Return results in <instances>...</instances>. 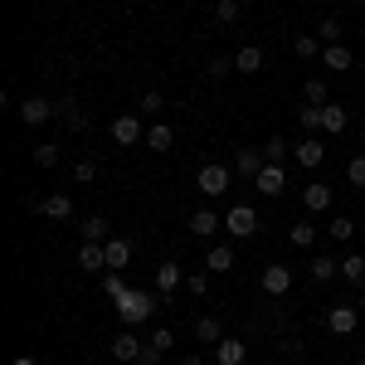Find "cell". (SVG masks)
Instances as JSON below:
<instances>
[{"mask_svg": "<svg viewBox=\"0 0 365 365\" xmlns=\"http://www.w3.org/2000/svg\"><path fill=\"white\" fill-rule=\"evenodd\" d=\"M166 297L161 292H146V287H127L122 297H117V317H122V327H141L146 317H156Z\"/></svg>", "mask_w": 365, "mask_h": 365, "instance_id": "cell-1", "label": "cell"}, {"mask_svg": "<svg viewBox=\"0 0 365 365\" xmlns=\"http://www.w3.org/2000/svg\"><path fill=\"white\" fill-rule=\"evenodd\" d=\"M229 185H234V170L229 166H220V161H210V166H200V175H195V190L205 200H220L229 190Z\"/></svg>", "mask_w": 365, "mask_h": 365, "instance_id": "cell-2", "label": "cell"}, {"mask_svg": "<svg viewBox=\"0 0 365 365\" xmlns=\"http://www.w3.org/2000/svg\"><path fill=\"white\" fill-rule=\"evenodd\" d=\"M225 234H234V239H253L258 234V215H253V205H234L225 215Z\"/></svg>", "mask_w": 365, "mask_h": 365, "instance_id": "cell-3", "label": "cell"}, {"mask_svg": "<svg viewBox=\"0 0 365 365\" xmlns=\"http://www.w3.org/2000/svg\"><path fill=\"white\" fill-rule=\"evenodd\" d=\"M108 351H113V361L132 365V361H141V351H146V341H141L137 331L127 327V331H117V336H113V346H108Z\"/></svg>", "mask_w": 365, "mask_h": 365, "instance_id": "cell-4", "label": "cell"}, {"mask_svg": "<svg viewBox=\"0 0 365 365\" xmlns=\"http://www.w3.org/2000/svg\"><path fill=\"white\" fill-rule=\"evenodd\" d=\"M356 327H361V307H346L341 302V307L327 312V331L331 336H356Z\"/></svg>", "mask_w": 365, "mask_h": 365, "instance_id": "cell-5", "label": "cell"}, {"mask_svg": "<svg viewBox=\"0 0 365 365\" xmlns=\"http://www.w3.org/2000/svg\"><path fill=\"white\" fill-rule=\"evenodd\" d=\"M292 161H297L302 170H317L322 161H327V141L322 137H302L297 146H292Z\"/></svg>", "mask_w": 365, "mask_h": 365, "instance_id": "cell-6", "label": "cell"}, {"mask_svg": "<svg viewBox=\"0 0 365 365\" xmlns=\"http://www.w3.org/2000/svg\"><path fill=\"white\" fill-rule=\"evenodd\" d=\"M113 141H117V146H137V141H146L141 117H137V113H122V117L113 122Z\"/></svg>", "mask_w": 365, "mask_h": 365, "instance_id": "cell-7", "label": "cell"}, {"mask_svg": "<svg viewBox=\"0 0 365 365\" xmlns=\"http://www.w3.org/2000/svg\"><path fill=\"white\" fill-rule=\"evenodd\" d=\"M253 190H263V195H282V190H287V170L273 166V161H263L258 180H253Z\"/></svg>", "mask_w": 365, "mask_h": 365, "instance_id": "cell-8", "label": "cell"}, {"mask_svg": "<svg viewBox=\"0 0 365 365\" xmlns=\"http://www.w3.org/2000/svg\"><path fill=\"white\" fill-rule=\"evenodd\" d=\"M331 195H336V190H331L327 180H312V185H302V205H307L312 215H327V210H331Z\"/></svg>", "mask_w": 365, "mask_h": 365, "instance_id": "cell-9", "label": "cell"}, {"mask_svg": "<svg viewBox=\"0 0 365 365\" xmlns=\"http://www.w3.org/2000/svg\"><path fill=\"white\" fill-rule=\"evenodd\" d=\"M15 113H20L25 127H39V122H49V117H54V103H49V98H25Z\"/></svg>", "mask_w": 365, "mask_h": 365, "instance_id": "cell-10", "label": "cell"}, {"mask_svg": "<svg viewBox=\"0 0 365 365\" xmlns=\"http://www.w3.org/2000/svg\"><path fill=\"white\" fill-rule=\"evenodd\" d=\"M258 170H263V151H258V146H239V151H234V175L258 180Z\"/></svg>", "mask_w": 365, "mask_h": 365, "instance_id": "cell-11", "label": "cell"}, {"mask_svg": "<svg viewBox=\"0 0 365 365\" xmlns=\"http://www.w3.org/2000/svg\"><path fill=\"white\" fill-rule=\"evenodd\" d=\"M185 225H190V234H195V239H215V234L225 229V220H220V215H215V210L205 205V210H195V215H190Z\"/></svg>", "mask_w": 365, "mask_h": 365, "instance_id": "cell-12", "label": "cell"}, {"mask_svg": "<svg viewBox=\"0 0 365 365\" xmlns=\"http://www.w3.org/2000/svg\"><path fill=\"white\" fill-rule=\"evenodd\" d=\"M287 287H292V268L268 263V268H263V292H268V297H287Z\"/></svg>", "mask_w": 365, "mask_h": 365, "instance_id": "cell-13", "label": "cell"}, {"mask_svg": "<svg viewBox=\"0 0 365 365\" xmlns=\"http://www.w3.org/2000/svg\"><path fill=\"white\" fill-rule=\"evenodd\" d=\"M39 215L44 220H73V195H63V190L58 195H44L39 200Z\"/></svg>", "mask_w": 365, "mask_h": 365, "instance_id": "cell-14", "label": "cell"}, {"mask_svg": "<svg viewBox=\"0 0 365 365\" xmlns=\"http://www.w3.org/2000/svg\"><path fill=\"white\" fill-rule=\"evenodd\" d=\"M244 361H249V346H244V341L225 336L220 346H215V365H244Z\"/></svg>", "mask_w": 365, "mask_h": 365, "instance_id": "cell-15", "label": "cell"}, {"mask_svg": "<svg viewBox=\"0 0 365 365\" xmlns=\"http://www.w3.org/2000/svg\"><path fill=\"white\" fill-rule=\"evenodd\" d=\"M180 278H185L180 263H156V292H161V297H170V292L180 287Z\"/></svg>", "mask_w": 365, "mask_h": 365, "instance_id": "cell-16", "label": "cell"}, {"mask_svg": "<svg viewBox=\"0 0 365 365\" xmlns=\"http://www.w3.org/2000/svg\"><path fill=\"white\" fill-rule=\"evenodd\" d=\"M346 122H351V117H346L341 103H327V108H322V132H327V137H341V132H346Z\"/></svg>", "mask_w": 365, "mask_h": 365, "instance_id": "cell-17", "label": "cell"}, {"mask_svg": "<svg viewBox=\"0 0 365 365\" xmlns=\"http://www.w3.org/2000/svg\"><path fill=\"white\" fill-rule=\"evenodd\" d=\"M103 249H108V268H113V273H122V268L132 263V239H108Z\"/></svg>", "mask_w": 365, "mask_h": 365, "instance_id": "cell-18", "label": "cell"}, {"mask_svg": "<svg viewBox=\"0 0 365 365\" xmlns=\"http://www.w3.org/2000/svg\"><path fill=\"white\" fill-rule=\"evenodd\" d=\"M78 268H83V273H103V268H108V249H103V244H83V249H78Z\"/></svg>", "mask_w": 365, "mask_h": 365, "instance_id": "cell-19", "label": "cell"}, {"mask_svg": "<svg viewBox=\"0 0 365 365\" xmlns=\"http://www.w3.org/2000/svg\"><path fill=\"white\" fill-rule=\"evenodd\" d=\"M54 117H58V122H68L73 132H83V127H88V117L78 113V103H73V98H63V103H54Z\"/></svg>", "mask_w": 365, "mask_h": 365, "instance_id": "cell-20", "label": "cell"}, {"mask_svg": "<svg viewBox=\"0 0 365 365\" xmlns=\"http://www.w3.org/2000/svg\"><path fill=\"white\" fill-rule=\"evenodd\" d=\"M170 146H175V132H170L166 122L146 127V151H170Z\"/></svg>", "mask_w": 365, "mask_h": 365, "instance_id": "cell-21", "label": "cell"}, {"mask_svg": "<svg viewBox=\"0 0 365 365\" xmlns=\"http://www.w3.org/2000/svg\"><path fill=\"white\" fill-rule=\"evenodd\" d=\"M83 244H108V239H113V234H108V220H103V215H88L83 225Z\"/></svg>", "mask_w": 365, "mask_h": 365, "instance_id": "cell-22", "label": "cell"}, {"mask_svg": "<svg viewBox=\"0 0 365 365\" xmlns=\"http://www.w3.org/2000/svg\"><path fill=\"white\" fill-rule=\"evenodd\" d=\"M205 268H210V273H229V268H234V249H229V244H215V249L205 253Z\"/></svg>", "mask_w": 365, "mask_h": 365, "instance_id": "cell-23", "label": "cell"}, {"mask_svg": "<svg viewBox=\"0 0 365 365\" xmlns=\"http://www.w3.org/2000/svg\"><path fill=\"white\" fill-rule=\"evenodd\" d=\"M234 68H239V73H258V68H263V49H258V44H244V49L234 54Z\"/></svg>", "mask_w": 365, "mask_h": 365, "instance_id": "cell-24", "label": "cell"}, {"mask_svg": "<svg viewBox=\"0 0 365 365\" xmlns=\"http://www.w3.org/2000/svg\"><path fill=\"white\" fill-rule=\"evenodd\" d=\"M322 63H327V68H341V73H346V68H351L356 58H351V49H346V44H327V49H322Z\"/></svg>", "mask_w": 365, "mask_h": 365, "instance_id": "cell-25", "label": "cell"}, {"mask_svg": "<svg viewBox=\"0 0 365 365\" xmlns=\"http://www.w3.org/2000/svg\"><path fill=\"white\" fill-rule=\"evenodd\" d=\"M341 278L365 287V253H346V258H341Z\"/></svg>", "mask_w": 365, "mask_h": 365, "instance_id": "cell-26", "label": "cell"}, {"mask_svg": "<svg viewBox=\"0 0 365 365\" xmlns=\"http://www.w3.org/2000/svg\"><path fill=\"white\" fill-rule=\"evenodd\" d=\"M322 49H327V44H322L317 34H297V39H292V54L297 58H322Z\"/></svg>", "mask_w": 365, "mask_h": 365, "instance_id": "cell-27", "label": "cell"}, {"mask_svg": "<svg viewBox=\"0 0 365 365\" xmlns=\"http://www.w3.org/2000/svg\"><path fill=\"white\" fill-rule=\"evenodd\" d=\"M195 341H210V346H220V341H225V327H220L215 317H200V322H195Z\"/></svg>", "mask_w": 365, "mask_h": 365, "instance_id": "cell-28", "label": "cell"}, {"mask_svg": "<svg viewBox=\"0 0 365 365\" xmlns=\"http://www.w3.org/2000/svg\"><path fill=\"white\" fill-rule=\"evenodd\" d=\"M336 273H341L336 258H327V253H317V258H312V278H317V282H331Z\"/></svg>", "mask_w": 365, "mask_h": 365, "instance_id": "cell-29", "label": "cell"}, {"mask_svg": "<svg viewBox=\"0 0 365 365\" xmlns=\"http://www.w3.org/2000/svg\"><path fill=\"white\" fill-rule=\"evenodd\" d=\"M34 166L39 170L58 166V141H39V146H34Z\"/></svg>", "mask_w": 365, "mask_h": 365, "instance_id": "cell-30", "label": "cell"}, {"mask_svg": "<svg viewBox=\"0 0 365 365\" xmlns=\"http://www.w3.org/2000/svg\"><path fill=\"white\" fill-rule=\"evenodd\" d=\"M287 151H292V146H287L282 137H268V141H263V161H273V166H282V156H287Z\"/></svg>", "mask_w": 365, "mask_h": 365, "instance_id": "cell-31", "label": "cell"}, {"mask_svg": "<svg viewBox=\"0 0 365 365\" xmlns=\"http://www.w3.org/2000/svg\"><path fill=\"white\" fill-rule=\"evenodd\" d=\"M302 98H307L312 108H327V83H322V78H307V83H302Z\"/></svg>", "mask_w": 365, "mask_h": 365, "instance_id": "cell-32", "label": "cell"}, {"mask_svg": "<svg viewBox=\"0 0 365 365\" xmlns=\"http://www.w3.org/2000/svg\"><path fill=\"white\" fill-rule=\"evenodd\" d=\"M297 122H302V137H317V132H322V108H302Z\"/></svg>", "mask_w": 365, "mask_h": 365, "instance_id": "cell-33", "label": "cell"}, {"mask_svg": "<svg viewBox=\"0 0 365 365\" xmlns=\"http://www.w3.org/2000/svg\"><path fill=\"white\" fill-rule=\"evenodd\" d=\"M317 39H322V44H336V39H341V20H336V15H327V20L317 25Z\"/></svg>", "mask_w": 365, "mask_h": 365, "instance_id": "cell-34", "label": "cell"}, {"mask_svg": "<svg viewBox=\"0 0 365 365\" xmlns=\"http://www.w3.org/2000/svg\"><path fill=\"white\" fill-rule=\"evenodd\" d=\"M287 239H292L297 249H312V244H317V229H312V225H292V229H287Z\"/></svg>", "mask_w": 365, "mask_h": 365, "instance_id": "cell-35", "label": "cell"}, {"mask_svg": "<svg viewBox=\"0 0 365 365\" xmlns=\"http://www.w3.org/2000/svg\"><path fill=\"white\" fill-rule=\"evenodd\" d=\"M327 234H331V239H336V244H346V239H351V234H356V225H351V220H346V215H336V220H331V225H327Z\"/></svg>", "mask_w": 365, "mask_h": 365, "instance_id": "cell-36", "label": "cell"}, {"mask_svg": "<svg viewBox=\"0 0 365 365\" xmlns=\"http://www.w3.org/2000/svg\"><path fill=\"white\" fill-rule=\"evenodd\" d=\"M161 108H166V98H161V93H156V88H146V93H141V117L161 113Z\"/></svg>", "mask_w": 365, "mask_h": 365, "instance_id": "cell-37", "label": "cell"}, {"mask_svg": "<svg viewBox=\"0 0 365 365\" xmlns=\"http://www.w3.org/2000/svg\"><path fill=\"white\" fill-rule=\"evenodd\" d=\"M215 20H220V25H234V20H239V0H220V5H215Z\"/></svg>", "mask_w": 365, "mask_h": 365, "instance_id": "cell-38", "label": "cell"}, {"mask_svg": "<svg viewBox=\"0 0 365 365\" xmlns=\"http://www.w3.org/2000/svg\"><path fill=\"white\" fill-rule=\"evenodd\" d=\"M103 292H108V302H117V297L127 292V282H122V278L113 273V268H108V278H103Z\"/></svg>", "mask_w": 365, "mask_h": 365, "instance_id": "cell-39", "label": "cell"}, {"mask_svg": "<svg viewBox=\"0 0 365 365\" xmlns=\"http://www.w3.org/2000/svg\"><path fill=\"white\" fill-rule=\"evenodd\" d=\"M151 346H156V351H170V346H175V331H170V327H156V331H151Z\"/></svg>", "mask_w": 365, "mask_h": 365, "instance_id": "cell-40", "label": "cell"}, {"mask_svg": "<svg viewBox=\"0 0 365 365\" xmlns=\"http://www.w3.org/2000/svg\"><path fill=\"white\" fill-rule=\"evenodd\" d=\"M229 73H239V68H234V58H210V78H229Z\"/></svg>", "mask_w": 365, "mask_h": 365, "instance_id": "cell-41", "label": "cell"}, {"mask_svg": "<svg viewBox=\"0 0 365 365\" xmlns=\"http://www.w3.org/2000/svg\"><path fill=\"white\" fill-rule=\"evenodd\" d=\"M185 292L205 297V292H210V278H205V273H185Z\"/></svg>", "mask_w": 365, "mask_h": 365, "instance_id": "cell-42", "label": "cell"}, {"mask_svg": "<svg viewBox=\"0 0 365 365\" xmlns=\"http://www.w3.org/2000/svg\"><path fill=\"white\" fill-rule=\"evenodd\" d=\"M346 180H351V185H365V156H356V161L346 166Z\"/></svg>", "mask_w": 365, "mask_h": 365, "instance_id": "cell-43", "label": "cell"}, {"mask_svg": "<svg viewBox=\"0 0 365 365\" xmlns=\"http://www.w3.org/2000/svg\"><path fill=\"white\" fill-rule=\"evenodd\" d=\"M161 361H166V351H156V346L146 341V351H141V361H137V365H161Z\"/></svg>", "mask_w": 365, "mask_h": 365, "instance_id": "cell-44", "label": "cell"}, {"mask_svg": "<svg viewBox=\"0 0 365 365\" xmlns=\"http://www.w3.org/2000/svg\"><path fill=\"white\" fill-rule=\"evenodd\" d=\"M93 175H98V166H93V161H78V166H73V180H83V185L93 180Z\"/></svg>", "mask_w": 365, "mask_h": 365, "instance_id": "cell-45", "label": "cell"}, {"mask_svg": "<svg viewBox=\"0 0 365 365\" xmlns=\"http://www.w3.org/2000/svg\"><path fill=\"white\" fill-rule=\"evenodd\" d=\"M10 365H39V361H34V356H15Z\"/></svg>", "mask_w": 365, "mask_h": 365, "instance_id": "cell-46", "label": "cell"}, {"mask_svg": "<svg viewBox=\"0 0 365 365\" xmlns=\"http://www.w3.org/2000/svg\"><path fill=\"white\" fill-rule=\"evenodd\" d=\"M361 312H365V287H361Z\"/></svg>", "mask_w": 365, "mask_h": 365, "instance_id": "cell-47", "label": "cell"}, {"mask_svg": "<svg viewBox=\"0 0 365 365\" xmlns=\"http://www.w3.org/2000/svg\"><path fill=\"white\" fill-rule=\"evenodd\" d=\"M361 141H365V132H361Z\"/></svg>", "mask_w": 365, "mask_h": 365, "instance_id": "cell-48", "label": "cell"}, {"mask_svg": "<svg viewBox=\"0 0 365 365\" xmlns=\"http://www.w3.org/2000/svg\"><path fill=\"white\" fill-rule=\"evenodd\" d=\"M356 365H365V361H356Z\"/></svg>", "mask_w": 365, "mask_h": 365, "instance_id": "cell-49", "label": "cell"}]
</instances>
